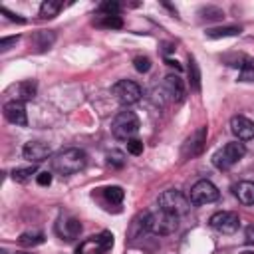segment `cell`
Here are the masks:
<instances>
[{
  "label": "cell",
  "instance_id": "cell-13",
  "mask_svg": "<svg viewBox=\"0 0 254 254\" xmlns=\"http://www.w3.org/2000/svg\"><path fill=\"white\" fill-rule=\"evenodd\" d=\"M56 232L64 240H75L81 232V222L75 216H60V220L56 222Z\"/></svg>",
  "mask_w": 254,
  "mask_h": 254
},
{
  "label": "cell",
  "instance_id": "cell-9",
  "mask_svg": "<svg viewBox=\"0 0 254 254\" xmlns=\"http://www.w3.org/2000/svg\"><path fill=\"white\" fill-rule=\"evenodd\" d=\"M208 222H210V226H212L214 230H218V232H222V234H232V232H236L238 226H240V218H238V214L232 212V210L214 212Z\"/></svg>",
  "mask_w": 254,
  "mask_h": 254
},
{
  "label": "cell",
  "instance_id": "cell-32",
  "mask_svg": "<svg viewBox=\"0 0 254 254\" xmlns=\"http://www.w3.org/2000/svg\"><path fill=\"white\" fill-rule=\"evenodd\" d=\"M0 14H4V16H6L10 22H18V24H24V22H26L22 16H18V14L10 12V10H8V8H4V6H0Z\"/></svg>",
  "mask_w": 254,
  "mask_h": 254
},
{
  "label": "cell",
  "instance_id": "cell-14",
  "mask_svg": "<svg viewBox=\"0 0 254 254\" xmlns=\"http://www.w3.org/2000/svg\"><path fill=\"white\" fill-rule=\"evenodd\" d=\"M230 131L236 135L238 141H250L254 139V121L244 115H234L230 119Z\"/></svg>",
  "mask_w": 254,
  "mask_h": 254
},
{
  "label": "cell",
  "instance_id": "cell-20",
  "mask_svg": "<svg viewBox=\"0 0 254 254\" xmlns=\"http://www.w3.org/2000/svg\"><path fill=\"white\" fill-rule=\"evenodd\" d=\"M189 81L194 91H200V71L194 58H189Z\"/></svg>",
  "mask_w": 254,
  "mask_h": 254
},
{
  "label": "cell",
  "instance_id": "cell-37",
  "mask_svg": "<svg viewBox=\"0 0 254 254\" xmlns=\"http://www.w3.org/2000/svg\"><path fill=\"white\" fill-rule=\"evenodd\" d=\"M242 254H254V252H242Z\"/></svg>",
  "mask_w": 254,
  "mask_h": 254
},
{
  "label": "cell",
  "instance_id": "cell-11",
  "mask_svg": "<svg viewBox=\"0 0 254 254\" xmlns=\"http://www.w3.org/2000/svg\"><path fill=\"white\" fill-rule=\"evenodd\" d=\"M204 143H206V127H198L194 133H190V137L183 143L181 149V157L183 159H194L204 151Z\"/></svg>",
  "mask_w": 254,
  "mask_h": 254
},
{
  "label": "cell",
  "instance_id": "cell-30",
  "mask_svg": "<svg viewBox=\"0 0 254 254\" xmlns=\"http://www.w3.org/2000/svg\"><path fill=\"white\" fill-rule=\"evenodd\" d=\"M107 163L113 165V167H123L125 165V155L121 151H111L107 155Z\"/></svg>",
  "mask_w": 254,
  "mask_h": 254
},
{
  "label": "cell",
  "instance_id": "cell-24",
  "mask_svg": "<svg viewBox=\"0 0 254 254\" xmlns=\"http://www.w3.org/2000/svg\"><path fill=\"white\" fill-rule=\"evenodd\" d=\"M18 95L22 99H34L36 97V83L32 79H26L18 85Z\"/></svg>",
  "mask_w": 254,
  "mask_h": 254
},
{
  "label": "cell",
  "instance_id": "cell-7",
  "mask_svg": "<svg viewBox=\"0 0 254 254\" xmlns=\"http://www.w3.org/2000/svg\"><path fill=\"white\" fill-rule=\"evenodd\" d=\"M218 196H220L218 189H216V187H214L210 181H206V179L196 181V183L192 185L190 192H189L190 204H194V206H200V204H210V202L218 200Z\"/></svg>",
  "mask_w": 254,
  "mask_h": 254
},
{
  "label": "cell",
  "instance_id": "cell-16",
  "mask_svg": "<svg viewBox=\"0 0 254 254\" xmlns=\"http://www.w3.org/2000/svg\"><path fill=\"white\" fill-rule=\"evenodd\" d=\"M149 210H145V212H139L133 220H131V224H129V238H141L143 234H147V232H151L149 230Z\"/></svg>",
  "mask_w": 254,
  "mask_h": 254
},
{
  "label": "cell",
  "instance_id": "cell-15",
  "mask_svg": "<svg viewBox=\"0 0 254 254\" xmlns=\"http://www.w3.org/2000/svg\"><path fill=\"white\" fill-rule=\"evenodd\" d=\"M4 117L14 123V125H20V127H26L28 125V115H26V107L22 101L18 99H12L8 103H4Z\"/></svg>",
  "mask_w": 254,
  "mask_h": 254
},
{
  "label": "cell",
  "instance_id": "cell-36",
  "mask_svg": "<svg viewBox=\"0 0 254 254\" xmlns=\"http://www.w3.org/2000/svg\"><path fill=\"white\" fill-rule=\"evenodd\" d=\"M0 254H8V252H6V250H2V252H0Z\"/></svg>",
  "mask_w": 254,
  "mask_h": 254
},
{
  "label": "cell",
  "instance_id": "cell-4",
  "mask_svg": "<svg viewBox=\"0 0 254 254\" xmlns=\"http://www.w3.org/2000/svg\"><path fill=\"white\" fill-rule=\"evenodd\" d=\"M177 228H179V216L177 214L167 212L163 208H159L157 212L149 214V230L153 234L167 236V234H173Z\"/></svg>",
  "mask_w": 254,
  "mask_h": 254
},
{
  "label": "cell",
  "instance_id": "cell-12",
  "mask_svg": "<svg viewBox=\"0 0 254 254\" xmlns=\"http://www.w3.org/2000/svg\"><path fill=\"white\" fill-rule=\"evenodd\" d=\"M22 155H24V159H28L32 165H38V163L46 161V159L52 155V149H50V145L44 143V141H28V143L24 145V149H22Z\"/></svg>",
  "mask_w": 254,
  "mask_h": 254
},
{
  "label": "cell",
  "instance_id": "cell-23",
  "mask_svg": "<svg viewBox=\"0 0 254 254\" xmlns=\"http://www.w3.org/2000/svg\"><path fill=\"white\" fill-rule=\"evenodd\" d=\"M95 26L109 28V30H119V28H123V20H121V16H101V20H97Z\"/></svg>",
  "mask_w": 254,
  "mask_h": 254
},
{
  "label": "cell",
  "instance_id": "cell-25",
  "mask_svg": "<svg viewBox=\"0 0 254 254\" xmlns=\"http://www.w3.org/2000/svg\"><path fill=\"white\" fill-rule=\"evenodd\" d=\"M103 194H105V198L111 202V204H119L121 200H123V189L121 187H107V189H103Z\"/></svg>",
  "mask_w": 254,
  "mask_h": 254
},
{
  "label": "cell",
  "instance_id": "cell-19",
  "mask_svg": "<svg viewBox=\"0 0 254 254\" xmlns=\"http://www.w3.org/2000/svg\"><path fill=\"white\" fill-rule=\"evenodd\" d=\"M60 10H62L60 0H46L40 6V18H54V16H58Z\"/></svg>",
  "mask_w": 254,
  "mask_h": 254
},
{
  "label": "cell",
  "instance_id": "cell-10",
  "mask_svg": "<svg viewBox=\"0 0 254 254\" xmlns=\"http://www.w3.org/2000/svg\"><path fill=\"white\" fill-rule=\"evenodd\" d=\"M157 91L163 93V97L171 103H181L185 99V83L179 75H167Z\"/></svg>",
  "mask_w": 254,
  "mask_h": 254
},
{
  "label": "cell",
  "instance_id": "cell-21",
  "mask_svg": "<svg viewBox=\"0 0 254 254\" xmlns=\"http://www.w3.org/2000/svg\"><path fill=\"white\" fill-rule=\"evenodd\" d=\"M240 28L238 26H222V28H210L206 30L208 38H226V36H238Z\"/></svg>",
  "mask_w": 254,
  "mask_h": 254
},
{
  "label": "cell",
  "instance_id": "cell-34",
  "mask_svg": "<svg viewBox=\"0 0 254 254\" xmlns=\"http://www.w3.org/2000/svg\"><path fill=\"white\" fill-rule=\"evenodd\" d=\"M18 42V36H10V38H2L0 40V50L2 52H6V50H10V46H14Z\"/></svg>",
  "mask_w": 254,
  "mask_h": 254
},
{
  "label": "cell",
  "instance_id": "cell-2",
  "mask_svg": "<svg viewBox=\"0 0 254 254\" xmlns=\"http://www.w3.org/2000/svg\"><path fill=\"white\" fill-rule=\"evenodd\" d=\"M139 131V117L133 111H119L111 121V133L119 141H129Z\"/></svg>",
  "mask_w": 254,
  "mask_h": 254
},
{
  "label": "cell",
  "instance_id": "cell-5",
  "mask_svg": "<svg viewBox=\"0 0 254 254\" xmlns=\"http://www.w3.org/2000/svg\"><path fill=\"white\" fill-rule=\"evenodd\" d=\"M159 208L167 210V212H173V214H185L189 208H190V198L185 196L181 190L177 189H169L165 192L159 194Z\"/></svg>",
  "mask_w": 254,
  "mask_h": 254
},
{
  "label": "cell",
  "instance_id": "cell-6",
  "mask_svg": "<svg viewBox=\"0 0 254 254\" xmlns=\"http://www.w3.org/2000/svg\"><path fill=\"white\" fill-rule=\"evenodd\" d=\"M111 246H113V234L109 230H103L97 236H89L87 240H83L77 246L75 254H105L111 250Z\"/></svg>",
  "mask_w": 254,
  "mask_h": 254
},
{
  "label": "cell",
  "instance_id": "cell-31",
  "mask_svg": "<svg viewBox=\"0 0 254 254\" xmlns=\"http://www.w3.org/2000/svg\"><path fill=\"white\" fill-rule=\"evenodd\" d=\"M200 14H208L206 16V20H218V18H222L224 14H222V10H218V8H214V6H206V8H202L200 10Z\"/></svg>",
  "mask_w": 254,
  "mask_h": 254
},
{
  "label": "cell",
  "instance_id": "cell-35",
  "mask_svg": "<svg viewBox=\"0 0 254 254\" xmlns=\"http://www.w3.org/2000/svg\"><path fill=\"white\" fill-rule=\"evenodd\" d=\"M244 240H246V244H254V224L246 226V230H244Z\"/></svg>",
  "mask_w": 254,
  "mask_h": 254
},
{
  "label": "cell",
  "instance_id": "cell-3",
  "mask_svg": "<svg viewBox=\"0 0 254 254\" xmlns=\"http://www.w3.org/2000/svg\"><path fill=\"white\" fill-rule=\"evenodd\" d=\"M244 155H246L244 143H240V141H230V143H226L222 149H218V151L212 155V165H214L216 169H220V171H226V169H230L232 165H236Z\"/></svg>",
  "mask_w": 254,
  "mask_h": 254
},
{
  "label": "cell",
  "instance_id": "cell-26",
  "mask_svg": "<svg viewBox=\"0 0 254 254\" xmlns=\"http://www.w3.org/2000/svg\"><path fill=\"white\" fill-rule=\"evenodd\" d=\"M99 14H103V16H117L119 14V10H121V6H119V2H113V0H105V2H101L99 4Z\"/></svg>",
  "mask_w": 254,
  "mask_h": 254
},
{
  "label": "cell",
  "instance_id": "cell-22",
  "mask_svg": "<svg viewBox=\"0 0 254 254\" xmlns=\"http://www.w3.org/2000/svg\"><path fill=\"white\" fill-rule=\"evenodd\" d=\"M36 40H38V48H40V52H44V50H48V48L54 44L56 34H54L52 30H40V32L36 34Z\"/></svg>",
  "mask_w": 254,
  "mask_h": 254
},
{
  "label": "cell",
  "instance_id": "cell-27",
  "mask_svg": "<svg viewBox=\"0 0 254 254\" xmlns=\"http://www.w3.org/2000/svg\"><path fill=\"white\" fill-rule=\"evenodd\" d=\"M34 173H36V165H32V167H22V169H14V171H12V179L18 181V183H24V181H28Z\"/></svg>",
  "mask_w": 254,
  "mask_h": 254
},
{
  "label": "cell",
  "instance_id": "cell-17",
  "mask_svg": "<svg viewBox=\"0 0 254 254\" xmlns=\"http://www.w3.org/2000/svg\"><path fill=\"white\" fill-rule=\"evenodd\" d=\"M234 194L242 204H254V183L252 181H240L234 187Z\"/></svg>",
  "mask_w": 254,
  "mask_h": 254
},
{
  "label": "cell",
  "instance_id": "cell-1",
  "mask_svg": "<svg viewBox=\"0 0 254 254\" xmlns=\"http://www.w3.org/2000/svg\"><path fill=\"white\" fill-rule=\"evenodd\" d=\"M85 165H87V155H85L83 149H77V147L64 149V151H60L52 157V169L60 175L79 173V171L85 169Z\"/></svg>",
  "mask_w": 254,
  "mask_h": 254
},
{
  "label": "cell",
  "instance_id": "cell-29",
  "mask_svg": "<svg viewBox=\"0 0 254 254\" xmlns=\"http://www.w3.org/2000/svg\"><path fill=\"white\" fill-rule=\"evenodd\" d=\"M127 153H129V155H135V157L141 155V153H143V141H141V139H135V137L129 139V141H127Z\"/></svg>",
  "mask_w": 254,
  "mask_h": 254
},
{
  "label": "cell",
  "instance_id": "cell-18",
  "mask_svg": "<svg viewBox=\"0 0 254 254\" xmlns=\"http://www.w3.org/2000/svg\"><path fill=\"white\" fill-rule=\"evenodd\" d=\"M18 242L22 246H38V244L44 242V232H40V230H26V232L20 234Z\"/></svg>",
  "mask_w": 254,
  "mask_h": 254
},
{
  "label": "cell",
  "instance_id": "cell-28",
  "mask_svg": "<svg viewBox=\"0 0 254 254\" xmlns=\"http://www.w3.org/2000/svg\"><path fill=\"white\" fill-rule=\"evenodd\" d=\"M133 65H135V69H137L139 73H145V71L151 69V60H149L147 56H137V58L133 60Z\"/></svg>",
  "mask_w": 254,
  "mask_h": 254
},
{
  "label": "cell",
  "instance_id": "cell-8",
  "mask_svg": "<svg viewBox=\"0 0 254 254\" xmlns=\"http://www.w3.org/2000/svg\"><path fill=\"white\" fill-rule=\"evenodd\" d=\"M111 93H113L115 99H117L119 103H123V105H133V103H137V101L141 99V95H143L141 87H139L135 81H131V79H119L117 83H113Z\"/></svg>",
  "mask_w": 254,
  "mask_h": 254
},
{
  "label": "cell",
  "instance_id": "cell-33",
  "mask_svg": "<svg viewBox=\"0 0 254 254\" xmlns=\"http://www.w3.org/2000/svg\"><path fill=\"white\" fill-rule=\"evenodd\" d=\"M36 181H38L40 187H48L52 183V173L50 171H42V173L36 175Z\"/></svg>",
  "mask_w": 254,
  "mask_h": 254
}]
</instances>
